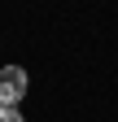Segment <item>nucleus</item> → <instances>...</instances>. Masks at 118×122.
<instances>
[{
	"label": "nucleus",
	"mask_w": 118,
	"mask_h": 122,
	"mask_svg": "<svg viewBox=\"0 0 118 122\" xmlns=\"http://www.w3.org/2000/svg\"><path fill=\"white\" fill-rule=\"evenodd\" d=\"M0 122H22V113L18 109H0Z\"/></svg>",
	"instance_id": "f03ea898"
},
{
	"label": "nucleus",
	"mask_w": 118,
	"mask_h": 122,
	"mask_svg": "<svg viewBox=\"0 0 118 122\" xmlns=\"http://www.w3.org/2000/svg\"><path fill=\"white\" fill-rule=\"evenodd\" d=\"M26 96V70L22 66H5L0 70V109H13Z\"/></svg>",
	"instance_id": "f257e3e1"
}]
</instances>
